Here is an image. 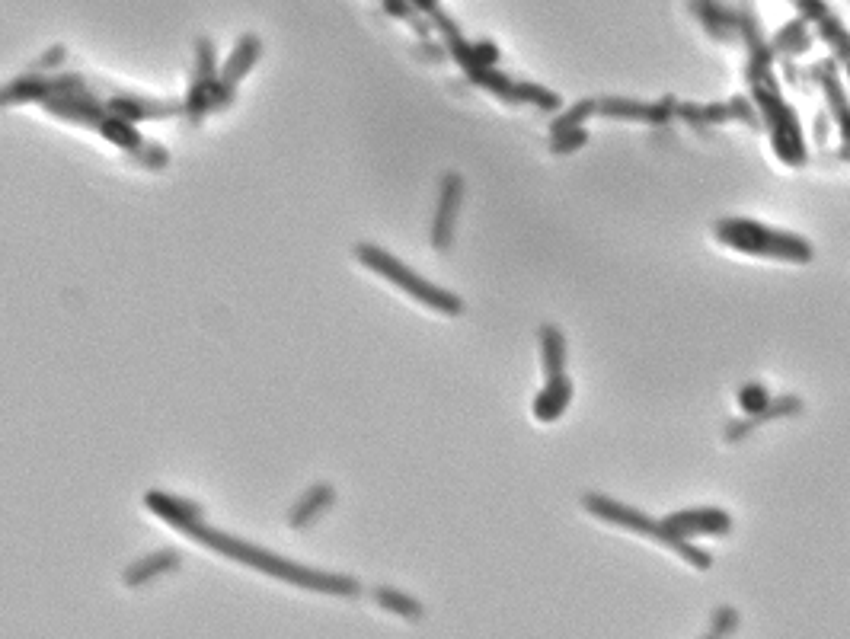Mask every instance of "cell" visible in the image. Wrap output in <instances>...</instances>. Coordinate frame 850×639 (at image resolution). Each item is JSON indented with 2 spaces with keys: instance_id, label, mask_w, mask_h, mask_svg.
Masks as SVG:
<instances>
[{
  "instance_id": "6da1fadb",
  "label": "cell",
  "mask_w": 850,
  "mask_h": 639,
  "mask_svg": "<svg viewBox=\"0 0 850 639\" xmlns=\"http://www.w3.org/2000/svg\"><path fill=\"white\" fill-rule=\"evenodd\" d=\"M144 505H147V512H154L157 518H163L179 534L199 540V544L208 547L211 553L227 556V560H234L240 566L259 569L263 576H272L279 582L298 585V588H307V592H320V595L355 598L358 592H362V585H358L352 576L291 563V560H285V556L272 553L266 547H256V544H250V540H240V537L227 534V531L211 528V524H205L202 505H195V502H189L183 496H167V493H157V489H151V493H144Z\"/></svg>"
},
{
  "instance_id": "7a4b0ae2",
  "label": "cell",
  "mask_w": 850,
  "mask_h": 639,
  "mask_svg": "<svg viewBox=\"0 0 850 639\" xmlns=\"http://www.w3.org/2000/svg\"><path fill=\"white\" fill-rule=\"evenodd\" d=\"M739 39L745 42V80L751 87V103H755L767 135H771L774 154L793 170L806 167L809 147L803 138V125H799L796 109L783 100L780 80L774 74V52L751 7H739Z\"/></svg>"
},
{
  "instance_id": "3957f363",
  "label": "cell",
  "mask_w": 850,
  "mask_h": 639,
  "mask_svg": "<svg viewBox=\"0 0 850 639\" xmlns=\"http://www.w3.org/2000/svg\"><path fill=\"white\" fill-rule=\"evenodd\" d=\"M713 237L723 247L745 253V256H764V259H783V262H809L815 256L812 243L799 234L777 231L751 218H719L713 224Z\"/></svg>"
},
{
  "instance_id": "277c9868",
  "label": "cell",
  "mask_w": 850,
  "mask_h": 639,
  "mask_svg": "<svg viewBox=\"0 0 850 639\" xmlns=\"http://www.w3.org/2000/svg\"><path fill=\"white\" fill-rule=\"evenodd\" d=\"M582 509H585L588 515H595V518H601V521L614 524V528H624V531H633V534H640V537L656 540V544H662L665 550L678 553L684 563L694 566V569H700V572H707V569L713 566V556H710L707 550H700L697 544H691V540H684V537L668 534L662 521L649 518L646 512L633 509V505H624V502L608 499V496H601V493H585V496H582Z\"/></svg>"
},
{
  "instance_id": "5b68a950",
  "label": "cell",
  "mask_w": 850,
  "mask_h": 639,
  "mask_svg": "<svg viewBox=\"0 0 850 639\" xmlns=\"http://www.w3.org/2000/svg\"><path fill=\"white\" fill-rule=\"evenodd\" d=\"M355 259L362 262L368 272L387 278L390 285H397L403 294H410L413 301L425 304L429 310H438V314H445V317L464 314V301L457 298L454 291L441 288V285H432L429 278H422V275L413 272L410 266H403L397 256H390L387 250L374 247V243H358V247H355Z\"/></svg>"
},
{
  "instance_id": "8992f818",
  "label": "cell",
  "mask_w": 850,
  "mask_h": 639,
  "mask_svg": "<svg viewBox=\"0 0 850 639\" xmlns=\"http://www.w3.org/2000/svg\"><path fill=\"white\" fill-rule=\"evenodd\" d=\"M806 80H815V84L822 87L825 103H828V116H831V122L838 125L841 141H844V144H841V157L850 160V96H847V90H844V84H841L838 58L815 61L812 68H809V74H806Z\"/></svg>"
},
{
  "instance_id": "52a82bcc",
  "label": "cell",
  "mask_w": 850,
  "mask_h": 639,
  "mask_svg": "<svg viewBox=\"0 0 850 639\" xmlns=\"http://www.w3.org/2000/svg\"><path fill=\"white\" fill-rule=\"evenodd\" d=\"M464 192L467 183L461 173H445L438 183V205H435V218H432V247L438 253H448L454 243V231H457V215H461L464 205Z\"/></svg>"
},
{
  "instance_id": "ba28073f",
  "label": "cell",
  "mask_w": 850,
  "mask_h": 639,
  "mask_svg": "<svg viewBox=\"0 0 850 639\" xmlns=\"http://www.w3.org/2000/svg\"><path fill=\"white\" fill-rule=\"evenodd\" d=\"M598 116L614 119V122H646V125H668L675 119V96H662L659 103H640V100H624V96H601Z\"/></svg>"
},
{
  "instance_id": "9c48e42d",
  "label": "cell",
  "mask_w": 850,
  "mask_h": 639,
  "mask_svg": "<svg viewBox=\"0 0 850 639\" xmlns=\"http://www.w3.org/2000/svg\"><path fill=\"white\" fill-rule=\"evenodd\" d=\"M790 4L799 10L806 23H812L819 29V39L831 48V58H838L841 64L850 58V29L841 23V16L831 10V4L825 0H790Z\"/></svg>"
},
{
  "instance_id": "30bf717a",
  "label": "cell",
  "mask_w": 850,
  "mask_h": 639,
  "mask_svg": "<svg viewBox=\"0 0 850 639\" xmlns=\"http://www.w3.org/2000/svg\"><path fill=\"white\" fill-rule=\"evenodd\" d=\"M665 531L675 534V537H726L732 534V515L723 512V509H710V505H704V509H684V512H675L662 518Z\"/></svg>"
},
{
  "instance_id": "8fae6325",
  "label": "cell",
  "mask_w": 850,
  "mask_h": 639,
  "mask_svg": "<svg viewBox=\"0 0 850 639\" xmlns=\"http://www.w3.org/2000/svg\"><path fill=\"white\" fill-rule=\"evenodd\" d=\"M42 106H45L48 116H55L61 122L87 125V128H100V122L109 116L106 103L93 90H80V93H68V96H52V100H45Z\"/></svg>"
},
{
  "instance_id": "7c38bea8",
  "label": "cell",
  "mask_w": 850,
  "mask_h": 639,
  "mask_svg": "<svg viewBox=\"0 0 850 639\" xmlns=\"http://www.w3.org/2000/svg\"><path fill=\"white\" fill-rule=\"evenodd\" d=\"M106 109L112 116H119L125 122H163V119H173L183 112L176 100H151V96H138V93H116L106 100Z\"/></svg>"
},
{
  "instance_id": "4fadbf2b",
  "label": "cell",
  "mask_w": 850,
  "mask_h": 639,
  "mask_svg": "<svg viewBox=\"0 0 850 639\" xmlns=\"http://www.w3.org/2000/svg\"><path fill=\"white\" fill-rule=\"evenodd\" d=\"M688 7L713 42L732 45L739 39V7L726 4V0H688Z\"/></svg>"
},
{
  "instance_id": "5bb4252c",
  "label": "cell",
  "mask_w": 850,
  "mask_h": 639,
  "mask_svg": "<svg viewBox=\"0 0 850 639\" xmlns=\"http://www.w3.org/2000/svg\"><path fill=\"white\" fill-rule=\"evenodd\" d=\"M55 96V77L26 71L23 77L10 80L0 87V109L4 106H23V103H45Z\"/></svg>"
},
{
  "instance_id": "9a60e30c",
  "label": "cell",
  "mask_w": 850,
  "mask_h": 639,
  "mask_svg": "<svg viewBox=\"0 0 850 639\" xmlns=\"http://www.w3.org/2000/svg\"><path fill=\"white\" fill-rule=\"evenodd\" d=\"M803 413V400L799 397H793V393H783V397H774L771 400V406L764 409V413H758V416H745V419H732L729 425H726V441H739V438H745L751 429H758V425H764V422H774V419H787V416H799Z\"/></svg>"
},
{
  "instance_id": "2e32d148",
  "label": "cell",
  "mask_w": 850,
  "mask_h": 639,
  "mask_svg": "<svg viewBox=\"0 0 850 639\" xmlns=\"http://www.w3.org/2000/svg\"><path fill=\"white\" fill-rule=\"evenodd\" d=\"M259 55H263V39H259L256 32H247V36H240V42L234 45V52L227 55V61L221 64V84L231 87V90H237L240 80L253 71V64L259 61Z\"/></svg>"
},
{
  "instance_id": "e0dca14e",
  "label": "cell",
  "mask_w": 850,
  "mask_h": 639,
  "mask_svg": "<svg viewBox=\"0 0 850 639\" xmlns=\"http://www.w3.org/2000/svg\"><path fill=\"white\" fill-rule=\"evenodd\" d=\"M572 393H576V387H572V381L566 378H550L547 384H544V390L537 393L534 397V406H531V413H534V419L537 422H557L566 409H569V403H572Z\"/></svg>"
},
{
  "instance_id": "ac0fdd59",
  "label": "cell",
  "mask_w": 850,
  "mask_h": 639,
  "mask_svg": "<svg viewBox=\"0 0 850 639\" xmlns=\"http://www.w3.org/2000/svg\"><path fill=\"white\" fill-rule=\"evenodd\" d=\"M336 502V489L330 486V483H317V486H310L307 493L294 502V509L288 512V524L294 531H304V528H310V524H314L326 509H330V505Z\"/></svg>"
},
{
  "instance_id": "d6986e66",
  "label": "cell",
  "mask_w": 850,
  "mask_h": 639,
  "mask_svg": "<svg viewBox=\"0 0 850 639\" xmlns=\"http://www.w3.org/2000/svg\"><path fill=\"white\" fill-rule=\"evenodd\" d=\"M767 45H771L774 58H799L815 45V36L809 32V23L803 16H796L787 26H780L774 32V39H767Z\"/></svg>"
},
{
  "instance_id": "ffe728a7",
  "label": "cell",
  "mask_w": 850,
  "mask_h": 639,
  "mask_svg": "<svg viewBox=\"0 0 850 639\" xmlns=\"http://www.w3.org/2000/svg\"><path fill=\"white\" fill-rule=\"evenodd\" d=\"M537 339H541V362H544V374L550 378H563L566 374V336L560 326L544 323L537 330Z\"/></svg>"
},
{
  "instance_id": "44dd1931",
  "label": "cell",
  "mask_w": 850,
  "mask_h": 639,
  "mask_svg": "<svg viewBox=\"0 0 850 639\" xmlns=\"http://www.w3.org/2000/svg\"><path fill=\"white\" fill-rule=\"evenodd\" d=\"M176 566H179V553H176V550H154L151 556H144V560H138L135 566H128L125 576H122V582L132 585V588H138V585H147L151 579L163 576V572H170V569H176Z\"/></svg>"
},
{
  "instance_id": "7402d4cb",
  "label": "cell",
  "mask_w": 850,
  "mask_h": 639,
  "mask_svg": "<svg viewBox=\"0 0 850 639\" xmlns=\"http://www.w3.org/2000/svg\"><path fill=\"white\" fill-rule=\"evenodd\" d=\"M467 80L473 87H480V90H486V93H493L496 100H502V103H509V106H518L521 100H518V80H512L509 74H502L499 68H473L470 74H464Z\"/></svg>"
},
{
  "instance_id": "603a6c76",
  "label": "cell",
  "mask_w": 850,
  "mask_h": 639,
  "mask_svg": "<svg viewBox=\"0 0 850 639\" xmlns=\"http://www.w3.org/2000/svg\"><path fill=\"white\" fill-rule=\"evenodd\" d=\"M675 119L688 122L694 128H710V125H726V122H735L732 119V109L729 103H707V106H697V103H678L675 106Z\"/></svg>"
},
{
  "instance_id": "cb8c5ba5",
  "label": "cell",
  "mask_w": 850,
  "mask_h": 639,
  "mask_svg": "<svg viewBox=\"0 0 850 639\" xmlns=\"http://www.w3.org/2000/svg\"><path fill=\"white\" fill-rule=\"evenodd\" d=\"M100 135L109 141V144H116L119 151H125V154H135L138 147L144 144V138H141V131H138V125H132V122H125V119H119V116H109L100 122Z\"/></svg>"
},
{
  "instance_id": "d4e9b609",
  "label": "cell",
  "mask_w": 850,
  "mask_h": 639,
  "mask_svg": "<svg viewBox=\"0 0 850 639\" xmlns=\"http://www.w3.org/2000/svg\"><path fill=\"white\" fill-rule=\"evenodd\" d=\"M371 598L378 601L384 611L397 614V617H406V620H419L425 614L422 601H416L413 595H406V592H397V588H390V585H378L371 592Z\"/></svg>"
},
{
  "instance_id": "484cf974",
  "label": "cell",
  "mask_w": 850,
  "mask_h": 639,
  "mask_svg": "<svg viewBox=\"0 0 850 639\" xmlns=\"http://www.w3.org/2000/svg\"><path fill=\"white\" fill-rule=\"evenodd\" d=\"M195 80H205V84H218L221 77V64H218V52H215V42L208 36H202L195 42V68H192Z\"/></svg>"
},
{
  "instance_id": "4316f807",
  "label": "cell",
  "mask_w": 850,
  "mask_h": 639,
  "mask_svg": "<svg viewBox=\"0 0 850 639\" xmlns=\"http://www.w3.org/2000/svg\"><path fill=\"white\" fill-rule=\"evenodd\" d=\"M211 87L215 84H205V80H189V90H186V103H183V112L186 119L192 125H199L208 112H211Z\"/></svg>"
},
{
  "instance_id": "83f0119b",
  "label": "cell",
  "mask_w": 850,
  "mask_h": 639,
  "mask_svg": "<svg viewBox=\"0 0 850 639\" xmlns=\"http://www.w3.org/2000/svg\"><path fill=\"white\" fill-rule=\"evenodd\" d=\"M518 100L528 103L541 112H557L563 106V100L553 90L541 87V84H531V80H518Z\"/></svg>"
},
{
  "instance_id": "f1b7e54d",
  "label": "cell",
  "mask_w": 850,
  "mask_h": 639,
  "mask_svg": "<svg viewBox=\"0 0 850 639\" xmlns=\"http://www.w3.org/2000/svg\"><path fill=\"white\" fill-rule=\"evenodd\" d=\"M592 116H598V103L595 100H579L576 106H569L563 116H557L550 122V135H557V131H569V128H582Z\"/></svg>"
},
{
  "instance_id": "f546056e",
  "label": "cell",
  "mask_w": 850,
  "mask_h": 639,
  "mask_svg": "<svg viewBox=\"0 0 850 639\" xmlns=\"http://www.w3.org/2000/svg\"><path fill=\"white\" fill-rule=\"evenodd\" d=\"M588 141H592V135H588V128H569V131H557V135H550V154L557 157H566V154H576L579 147H585Z\"/></svg>"
},
{
  "instance_id": "4dcf8cb0",
  "label": "cell",
  "mask_w": 850,
  "mask_h": 639,
  "mask_svg": "<svg viewBox=\"0 0 850 639\" xmlns=\"http://www.w3.org/2000/svg\"><path fill=\"white\" fill-rule=\"evenodd\" d=\"M735 400H739V406L745 409L748 416H758L764 413L767 406H771V390H767L764 384H742L739 393H735Z\"/></svg>"
},
{
  "instance_id": "1f68e13d",
  "label": "cell",
  "mask_w": 850,
  "mask_h": 639,
  "mask_svg": "<svg viewBox=\"0 0 850 639\" xmlns=\"http://www.w3.org/2000/svg\"><path fill=\"white\" fill-rule=\"evenodd\" d=\"M739 611L735 608H729V604H719V608L713 611V617H710V633H716L719 639H729L735 630H739Z\"/></svg>"
},
{
  "instance_id": "d6a6232c",
  "label": "cell",
  "mask_w": 850,
  "mask_h": 639,
  "mask_svg": "<svg viewBox=\"0 0 850 639\" xmlns=\"http://www.w3.org/2000/svg\"><path fill=\"white\" fill-rule=\"evenodd\" d=\"M729 109H732V119L742 122V125H748L751 131L764 128V125H761V116H758V109H755V103L748 100V96H732Z\"/></svg>"
},
{
  "instance_id": "836d02e7",
  "label": "cell",
  "mask_w": 850,
  "mask_h": 639,
  "mask_svg": "<svg viewBox=\"0 0 850 639\" xmlns=\"http://www.w3.org/2000/svg\"><path fill=\"white\" fill-rule=\"evenodd\" d=\"M64 61H68V48H64V45H52L45 55H39L36 61L29 64V71H36V74H52V71H58V68H61Z\"/></svg>"
},
{
  "instance_id": "e575fe53",
  "label": "cell",
  "mask_w": 850,
  "mask_h": 639,
  "mask_svg": "<svg viewBox=\"0 0 850 639\" xmlns=\"http://www.w3.org/2000/svg\"><path fill=\"white\" fill-rule=\"evenodd\" d=\"M132 157H135L138 163H144V167H151V170H163V167L170 163V154L163 151L160 144H151V141H144Z\"/></svg>"
},
{
  "instance_id": "d590c367",
  "label": "cell",
  "mask_w": 850,
  "mask_h": 639,
  "mask_svg": "<svg viewBox=\"0 0 850 639\" xmlns=\"http://www.w3.org/2000/svg\"><path fill=\"white\" fill-rule=\"evenodd\" d=\"M473 55H477V61L483 64V68H496L499 58H502L499 45L493 39H477V42H473Z\"/></svg>"
},
{
  "instance_id": "8d00e7d4",
  "label": "cell",
  "mask_w": 850,
  "mask_h": 639,
  "mask_svg": "<svg viewBox=\"0 0 850 639\" xmlns=\"http://www.w3.org/2000/svg\"><path fill=\"white\" fill-rule=\"evenodd\" d=\"M419 55H425V58H432V61H445V58H451L448 55V48H445V42H435V39H419V48H416Z\"/></svg>"
},
{
  "instance_id": "74e56055",
  "label": "cell",
  "mask_w": 850,
  "mask_h": 639,
  "mask_svg": "<svg viewBox=\"0 0 850 639\" xmlns=\"http://www.w3.org/2000/svg\"><path fill=\"white\" fill-rule=\"evenodd\" d=\"M828 128H831V116H828V109H822L819 116H815V141H828Z\"/></svg>"
},
{
  "instance_id": "f35d334b",
  "label": "cell",
  "mask_w": 850,
  "mask_h": 639,
  "mask_svg": "<svg viewBox=\"0 0 850 639\" xmlns=\"http://www.w3.org/2000/svg\"><path fill=\"white\" fill-rule=\"evenodd\" d=\"M780 68H783V80H787V84H799V68H796V58H783L780 61Z\"/></svg>"
},
{
  "instance_id": "ab89813d",
  "label": "cell",
  "mask_w": 850,
  "mask_h": 639,
  "mask_svg": "<svg viewBox=\"0 0 850 639\" xmlns=\"http://www.w3.org/2000/svg\"><path fill=\"white\" fill-rule=\"evenodd\" d=\"M844 74H847V80H850V58L844 61Z\"/></svg>"
},
{
  "instance_id": "60d3db41",
  "label": "cell",
  "mask_w": 850,
  "mask_h": 639,
  "mask_svg": "<svg viewBox=\"0 0 850 639\" xmlns=\"http://www.w3.org/2000/svg\"><path fill=\"white\" fill-rule=\"evenodd\" d=\"M704 639H719V636H716V633H707V636H704Z\"/></svg>"
}]
</instances>
